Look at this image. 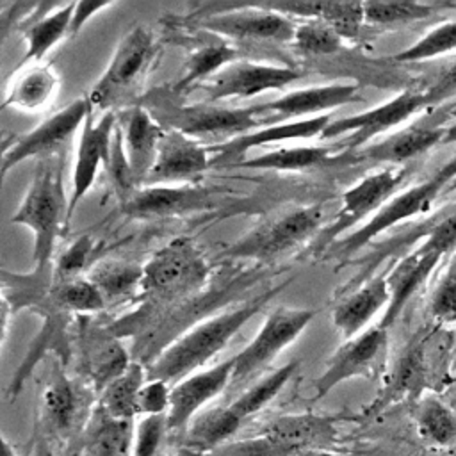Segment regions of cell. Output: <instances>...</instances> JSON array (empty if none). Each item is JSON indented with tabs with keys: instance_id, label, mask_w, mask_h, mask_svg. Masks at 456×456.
<instances>
[{
	"instance_id": "cell-38",
	"label": "cell",
	"mask_w": 456,
	"mask_h": 456,
	"mask_svg": "<svg viewBox=\"0 0 456 456\" xmlns=\"http://www.w3.org/2000/svg\"><path fill=\"white\" fill-rule=\"evenodd\" d=\"M419 435L433 445L456 442V413L436 397H420L411 408Z\"/></svg>"
},
{
	"instance_id": "cell-39",
	"label": "cell",
	"mask_w": 456,
	"mask_h": 456,
	"mask_svg": "<svg viewBox=\"0 0 456 456\" xmlns=\"http://www.w3.org/2000/svg\"><path fill=\"white\" fill-rule=\"evenodd\" d=\"M52 301L57 308L69 314H94L105 306L100 290L82 276L59 280L52 289Z\"/></svg>"
},
{
	"instance_id": "cell-15",
	"label": "cell",
	"mask_w": 456,
	"mask_h": 456,
	"mask_svg": "<svg viewBox=\"0 0 456 456\" xmlns=\"http://www.w3.org/2000/svg\"><path fill=\"white\" fill-rule=\"evenodd\" d=\"M429 337H415L397 356L392 369L385 374L383 387L374 401L365 406L358 420H369L378 417L383 410L403 401H419L426 387L429 385Z\"/></svg>"
},
{
	"instance_id": "cell-29",
	"label": "cell",
	"mask_w": 456,
	"mask_h": 456,
	"mask_svg": "<svg viewBox=\"0 0 456 456\" xmlns=\"http://www.w3.org/2000/svg\"><path fill=\"white\" fill-rule=\"evenodd\" d=\"M82 354L86 376L96 392H102L132 363L126 347L116 338L114 331L105 330H84Z\"/></svg>"
},
{
	"instance_id": "cell-44",
	"label": "cell",
	"mask_w": 456,
	"mask_h": 456,
	"mask_svg": "<svg viewBox=\"0 0 456 456\" xmlns=\"http://www.w3.org/2000/svg\"><path fill=\"white\" fill-rule=\"evenodd\" d=\"M429 315L440 326L456 322V256L431 294Z\"/></svg>"
},
{
	"instance_id": "cell-4",
	"label": "cell",
	"mask_w": 456,
	"mask_h": 456,
	"mask_svg": "<svg viewBox=\"0 0 456 456\" xmlns=\"http://www.w3.org/2000/svg\"><path fill=\"white\" fill-rule=\"evenodd\" d=\"M144 105L151 116L167 130L182 132L192 139L198 137H239L264 126L256 112V105L251 107H219L207 102L198 103H176L167 96L157 93L148 96Z\"/></svg>"
},
{
	"instance_id": "cell-43",
	"label": "cell",
	"mask_w": 456,
	"mask_h": 456,
	"mask_svg": "<svg viewBox=\"0 0 456 456\" xmlns=\"http://www.w3.org/2000/svg\"><path fill=\"white\" fill-rule=\"evenodd\" d=\"M294 454H297L296 449L265 435L264 431L256 436L230 440L228 444L210 452V456H294Z\"/></svg>"
},
{
	"instance_id": "cell-53",
	"label": "cell",
	"mask_w": 456,
	"mask_h": 456,
	"mask_svg": "<svg viewBox=\"0 0 456 456\" xmlns=\"http://www.w3.org/2000/svg\"><path fill=\"white\" fill-rule=\"evenodd\" d=\"M294 456H340L330 449H306V451H299Z\"/></svg>"
},
{
	"instance_id": "cell-17",
	"label": "cell",
	"mask_w": 456,
	"mask_h": 456,
	"mask_svg": "<svg viewBox=\"0 0 456 456\" xmlns=\"http://www.w3.org/2000/svg\"><path fill=\"white\" fill-rule=\"evenodd\" d=\"M360 100L358 84L333 82L294 89L274 102L256 103V112L264 123L271 125L322 116L324 112Z\"/></svg>"
},
{
	"instance_id": "cell-24",
	"label": "cell",
	"mask_w": 456,
	"mask_h": 456,
	"mask_svg": "<svg viewBox=\"0 0 456 456\" xmlns=\"http://www.w3.org/2000/svg\"><path fill=\"white\" fill-rule=\"evenodd\" d=\"M118 114L123 148L137 187H142L157 159L164 126L144 105H130Z\"/></svg>"
},
{
	"instance_id": "cell-49",
	"label": "cell",
	"mask_w": 456,
	"mask_h": 456,
	"mask_svg": "<svg viewBox=\"0 0 456 456\" xmlns=\"http://www.w3.org/2000/svg\"><path fill=\"white\" fill-rule=\"evenodd\" d=\"M454 93H456V61L451 62L440 73V77L426 89L429 105L436 103V102H442V100H445L447 96H451Z\"/></svg>"
},
{
	"instance_id": "cell-8",
	"label": "cell",
	"mask_w": 456,
	"mask_h": 456,
	"mask_svg": "<svg viewBox=\"0 0 456 456\" xmlns=\"http://www.w3.org/2000/svg\"><path fill=\"white\" fill-rule=\"evenodd\" d=\"M314 317L315 312L310 308L276 306L269 312L256 335L235 354L230 387L237 388L267 369L305 331Z\"/></svg>"
},
{
	"instance_id": "cell-23",
	"label": "cell",
	"mask_w": 456,
	"mask_h": 456,
	"mask_svg": "<svg viewBox=\"0 0 456 456\" xmlns=\"http://www.w3.org/2000/svg\"><path fill=\"white\" fill-rule=\"evenodd\" d=\"M445 134V126L436 125H411L408 128H403L378 142L365 144L360 150L342 153L333 159L335 162H346V164H388V166H401L428 150H431L436 144H442Z\"/></svg>"
},
{
	"instance_id": "cell-18",
	"label": "cell",
	"mask_w": 456,
	"mask_h": 456,
	"mask_svg": "<svg viewBox=\"0 0 456 456\" xmlns=\"http://www.w3.org/2000/svg\"><path fill=\"white\" fill-rule=\"evenodd\" d=\"M116 123H118L116 112H105L98 119H94L93 114H89V118L80 128L77 151H75L73 175H71L68 226L80 200L93 187L100 167H107L109 164Z\"/></svg>"
},
{
	"instance_id": "cell-9",
	"label": "cell",
	"mask_w": 456,
	"mask_h": 456,
	"mask_svg": "<svg viewBox=\"0 0 456 456\" xmlns=\"http://www.w3.org/2000/svg\"><path fill=\"white\" fill-rule=\"evenodd\" d=\"M388 353V330L367 328L360 335L342 342L326 360L324 370L312 381V403L321 401L337 385L353 378H376L383 372Z\"/></svg>"
},
{
	"instance_id": "cell-6",
	"label": "cell",
	"mask_w": 456,
	"mask_h": 456,
	"mask_svg": "<svg viewBox=\"0 0 456 456\" xmlns=\"http://www.w3.org/2000/svg\"><path fill=\"white\" fill-rule=\"evenodd\" d=\"M208 264L189 237H176L142 265L141 296L175 301L196 294L208 281Z\"/></svg>"
},
{
	"instance_id": "cell-26",
	"label": "cell",
	"mask_w": 456,
	"mask_h": 456,
	"mask_svg": "<svg viewBox=\"0 0 456 456\" xmlns=\"http://www.w3.org/2000/svg\"><path fill=\"white\" fill-rule=\"evenodd\" d=\"M358 420V415H321V413H292L281 415L267 424L265 435L290 445L292 449H330L337 436L340 420Z\"/></svg>"
},
{
	"instance_id": "cell-54",
	"label": "cell",
	"mask_w": 456,
	"mask_h": 456,
	"mask_svg": "<svg viewBox=\"0 0 456 456\" xmlns=\"http://www.w3.org/2000/svg\"><path fill=\"white\" fill-rule=\"evenodd\" d=\"M447 142H456V121L452 125L445 126V134H444L442 144H447Z\"/></svg>"
},
{
	"instance_id": "cell-2",
	"label": "cell",
	"mask_w": 456,
	"mask_h": 456,
	"mask_svg": "<svg viewBox=\"0 0 456 456\" xmlns=\"http://www.w3.org/2000/svg\"><path fill=\"white\" fill-rule=\"evenodd\" d=\"M62 151L43 157L36 166L32 182L16 208L11 223L23 224L34 233V273L32 278H43L53 255L55 242L68 228L69 196L62 182Z\"/></svg>"
},
{
	"instance_id": "cell-31",
	"label": "cell",
	"mask_w": 456,
	"mask_h": 456,
	"mask_svg": "<svg viewBox=\"0 0 456 456\" xmlns=\"http://www.w3.org/2000/svg\"><path fill=\"white\" fill-rule=\"evenodd\" d=\"M75 4H62L59 7H50L37 18L27 20L21 25V32L27 43V52L23 64L28 61L39 62L57 43H61L66 36H69L71 18H73Z\"/></svg>"
},
{
	"instance_id": "cell-13",
	"label": "cell",
	"mask_w": 456,
	"mask_h": 456,
	"mask_svg": "<svg viewBox=\"0 0 456 456\" xmlns=\"http://www.w3.org/2000/svg\"><path fill=\"white\" fill-rule=\"evenodd\" d=\"M428 94L424 91H403L401 94L394 96L392 100L376 105L365 112L346 116L333 119L326 130L322 132L321 139H335L342 134H347V137L337 144L335 148H344L347 151H354L365 146L372 137L404 123L410 119L415 112L428 107Z\"/></svg>"
},
{
	"instance_id": "cell-40",
	"label": "cell",
	"mask_w": 456,
	"mask_h": 456,
	"mask_svg": "<svg viewBox=\"0 0 456 456\" xmlns=\"http://www.w3.org/2000/svg\"><path fill=\"white\" fill-rule=\"evenodd\" d=\"M438 5L422 2H363L365 23L397 25L433 16Z\"/></svg>"
},
{
	"instance_id": "cell-42",
	"label": "cell",
	"mask_w": 456,
	"mask_h": 456,
	"mask_svg": "<svg viewBox=\"0 0 456 456\" xmlns=\"http://www.w3.org/2000/svg\"><path fill=\"white\" fill-rule=\"evenodd\" d=\"M456 48V20L442 23L429 30L411 46L401 50L392 59L397 62H417L431 57L444 55Z\"/></svg>"
},
{
	"instance_id": "cell-34",
	"label": "cell",
	"mask_w": 456,
	"mask_h": 456,
	"mask_svg": "<svg viewBox=\"0 0 456 456\" xmlns=\"http://www.w3.org/2000/svg\"><path fill=\"white\" fill-rule=\"evenodd\" d=\"M335 146L324 144H301L290 148H280L255 157H248L235 164L233 167L244 169H264V171H305L328 162Z\"/></svg>"
},
{
	"instance_id": "cell-16",
	"label": "cell",
	"mask_w": 456,
	"mask_h": 456,
	"mask_svg": "<svg viewBox=\"0 0 456 456\" xmlns=\"http://www.w3.org/2000/svg\"><path fill=\"white\" fill-rule=\"evenodd\" d=\"M198 25L230 39L276 43L292 41L296 32V25L289 16L271 9L267 4L223 7L221 11L207 14Z\"/></svg>"
},
{
	"instance_id": "cell-47",
	"label": "cell",
	"mask_w": 456,
	"mask_h": 456,
	"mask_svg": "<svg viewBox=\"0 0 456 456\" xmlns=\"http://www.w3.org/2000/svg\"><path fill=\"white\" fill-rule=\"evenodd\" d=\"M422 246L426 249L440 253L442 256L454 251V248H456V205L451 208V212L447 216H444L440 221H436L431 226L426 239L422 240Z\"/></svg>"
},
{
	"instance_id": "cell-12",
	"label": "cell",
	"mask_w": 456,
	"mask_h": 456,
	"mask_svg": "<svg viewBox=\"0 0 456 456\" xmlns=\"http://www.w3.org/2000/svg\"><path fill=\"white\" fill-rule=\"evenodd\" d=\"M93 107L86 98H77L43 119L30 132L5 141L2 153V175L5 176L14 166L30 157H48L61 151V146L86 123Z\"/></svg>"
},
{
	"instance_id": "cell-20",
	"label": "cell",
	"mask_w": 456,
	"mask_h": 456,
	"mask_svg": "<svg viewBox=\"0 0 456 456\" xmlns=\"http://www.w3.org/2000/svg\"><path fill=\"white\" fill-rule=\"evenodd\" d=\"M208 166L210 153L205 144L182 132L164 128L155 164L144 185L198 183Z\"/></svg>"
},
{
	"instance_id": "cell-10",
	"label": "cell",
	"mask_w": 456,
	"mask_h": 456,
	"mask_svg": "<svg viewBox=\"0 0 456 456\" xmlns=\"http://www.w3.org/2000/svg\"><path fill=\"white\" fill-rule=\"evenodd\" d=\"M89 390L75 381L62 367H55L39 399V429L50 442H68L78 429H86L94 408Z\"/></svg>"
},
{
	"instance_id": "cell-51",
	"label": "cell",
	"mask_w": 456,
	"mask_h": 456,
	"mask_svg": "<svg viewBox=\"0 0 456 456\" xmlns=\"http://www.w3.org/2000/svg\"><path fill=\"white\" fill-rule=\"evenodd\" d=\"M30 456H55L52 442L48 438H45L43 435H37L34 438V444H32V449H30Z\"/></svg>"
},
{
	"instance_id": "cell-1",
	"label": "cell",
	"mask_w": 456,
	"mask_h": 456,
	"mask_svg": "<svg viewBox=\"0 0 456 456\" xmlns=\"http://www.w3.org/2000/svg\"><path fill=\"white\" fill-rule=\"evenodd\" d=\"M274 292L276 290H267L249 301L230 306L217 315L205 317L189 326L146 365L148 378L164 379L169 385H175L200 370L228 346L235 333L264 308Z\"/></svg>"
},
{
	"instance_id": "cell-21",
	"label": "cell",
	"mask_w": 456,
	"mask_h": 456,
	"mask_svg": "<svg viewBox=\"0 0 456 456\" xmlns=\"http://www.w3.org/2000/svg\"><path fill=\"white\" fill-rule=\"evenodd\" d=\"M330 114L306 118V119H294V121H283V123H271L264 125L253 132H248L244 135L226 139L219 144H210V164L216 166H235L240 160L246 159V155L258 146L265 144H276L283 141H305L312 137H321L326 126L331 123Z\"/></svg>"
},
{
	"instance_id": "cell-3",
	"label": "cell",
	"mask_w": 456,
	"mask_h": 456,
	"mask_svg": "<svg viewBox=\"0 0 456 456\" xmlns=\"http://www.w3.org/2000/svg\"><path fill=\"white\" fill-rule=\"evenodd\" d=\"M160 55V43L146 25H134L118 43L103 75L91 87L93 110L114 112L134 102Z\"/></svg>"
},
{
	"instance_id": "cell-37",
	"label": "cell",
	"mask_w": 456,
	"mask_h": 456,
	"mask_svg": "<svg viewBox=\"0 0 456 456\" xmlns=\"http://www.w3.org/2000/svg\"><path fill=\"white\" fill-rule=\"evenodd\" d=\"M237 61V50L230 46L224 41L217 43H207L200 48H196L187 61L183 62V73L175 84L173 91H187L189 87H196L201 82L214 77L217 71H221L224 66Z\"/></svg>"
},
{
	"instance_id": "cell-46",
	"label": "cell",
	"mask_w": 456,
	"mask_h": 456,
	"mask_svg": "<svg viewBox=\"0 0 456 456\" xmlns=\"http://www.w3.org/2000/svg\"><path fill=\"white\" fill-rule=\"evenodd\" d=\"M171 388L164 379H150L142 385L139 392V401H137V411L141 417H150V415H167L169 403H171Z\"/></svg>"
},
{
	"instance_id": "cell-35",
	"label": "cell",
	"mask_w": 456,
	"mask_h": 456,
	"mask_svg": "<svg viewBox=\"0 0 456 456\" xmlns=\"http://www.w3.org/2000/svg\"><path fill=\"white\" fill-rule=\"evenodd\" d=\"M296 369L297 362L294 360L274 369L273 372L264 374L260 379L246 387L230 404H226L228 410L240 424H244L249 417L264 410L281 392V388L289 383Z\"/></svg>"
},
{
	"instance_id": "cell-48",
	"label": "cell",
	"mask_w": 456,
	"mask_h": 456,
	"mask_svg": "<svg viewBox=\"0 0 456 456\" xmlns=\"http://www.w3.org/2000/svg\"><path fill=\"white\" fill-rule=\"evenodd\" d=\"M93 249V240L89 235H82L80 239H77L73 242V246H69L57 260L55 264V274L59 280H66V278H75L78 276V273L84 269L87 256L91 255Z\"/></svg>"
},
{
	"instance_id": "cell-56",
	"label": "cell",
	"mask_w": 456,
	"mask_h": 456,
	"mask_svg": "<svg viewBox=\"0 0 456 456\" xmlns=\"http://www.w3.org/2000/svg\"><path fill=\"white\" fill-rule=\"evenodd\" d=\"M454 342H456V340H454ZM454 346H456V344H454Z\"/></svg>"
},
{
	"instance_id": "cell-22",
	"label": "cell",
	"mask_w": 456,
	"mask_h": 456,
	"mask_svg": "<svg viewBox=\"0 0 456 456\" xmlns=\"http://www.w3.org/2000/svg\"><path fill=\"white\" fill-rule=\"evenodd\" d=\"M219 191L196 183L182 185H144L125 203L123 212L134 219H153L187 214L214 205Z\"/></svg>"
},
{
	"instance_id": "cell-28",
	"label": "cell",
	"mask_w": 456,
	"mask_h": 456,
	"mask_svg": "<svg viewBox=\"0 0 456 456\" xmlns=\"http://www.w3.org/2000/svg\"><path fill=\"white\" fill-rule=\"evenodd\" d=\"M390 303L387 273L367 280L362 287L346 296L331 314L333 326L347 340L367 330L370 319Z\"/></svg>"
},
{
	"instance_id": "cell-32",
	"label": "cell",
	"mask_w": 456,
	"mask_h": 456,
	"mask_svg": "<svg viewBox=\"0 0 456 456\" xmlns=\"http://www.w3.org/2000/svg\"><path fill=\"white\" fill-rule=\"evenodd\" d=\"M132 436V420H116L96 404L84 429V454L130 456Z\"/></svg>"
},
{
	"instance_id": "cell-7",
	"label": "cell",
	"mask_w": 456,
	"mask_h": 456,
	"mask_svg": "<svg viewBox=\"0 0 456 456\" xmlns=\"http://www.w3.org/2000/svg\"><path fill=\"white\" fill-rule=\"evenodd\" d=\"M321 205H299L274 212L256 223L223 251L224 258H251L267 262L289 253L321 232Z\"/></svg>"
},
{
	"instance_id": "cell-11",
	"label": "cell",
	"mask_w": 456,
	"mask_h": 456,
	"mask_svg": "<svg viewBox=\"0 0 456 456\" xmlns=\"http://www.w3.org/2000/svg\"><path fill=\"white\" fill-rule=\"evenodd\" d=\"M408 169L403 166H388L378 169L342 194V208L330 226L321 230L315 237V251H328L342 232L353 228L367 216L376 214L406 178Z\"/></svg>"
},
{
	"instance_id": "cell-30",
	"label": "cell",
	"mask_w": 456,
	"mask_h": 456,
	"mask_svg": "<svg viewBox=\"0 0 456 456\" xmlns=\"http://www.w3.org/2000/svg\"><path fill=\"white\" fill-rule=\"evenodd\" d=\"M267 5L285 16L321 20L333 27L344 39H354L365 21L362 2H285Z\"/></svg>"
},
{
	"instance_id": "cell-5",
	"label": "cell",
	"mask_w": 456,
	"mask_h": 456,
	"mask_svg": "<svg viewBox=\"0 0 456 456\" xmlns=\"http://www.w3.org/2000/svg\"><path fill=\"white\" fill-rule=\"evenodd\" d=\"M456 180V157L447 160L442 167L436 169L428 180L392 196L365 224L351 232L347 237L340 239L338 244H333L326 253H335L337 258L353 256L356 251L365 248L383 232L408 221L419 214L429 210L436 198L452 187Z\"/></svg>"
},
{
	"instance_id": "cell-33",
	"label": "cell",
	"mask_w": 456,
	"mask_h": 456,
	"mask_svg": "<svg viewBox=\"0 0 456 456\" xmlns=\"http://www.w3.org/2000/svg\"><path fill=\"white\" fill-rule=\"evenodd\" d=\"M146 381V365H142V362H132L123 374L112 379L100 392L98 406L116 420H132L135 415H139V392Z\"/></svg>"
},
{
	"instance_id": "cell-50",
	"label": "cell",
	"mask_w": 456,
	"mask_h": 456,
	"mask_svg": "<svg viewBox=\"0 0 456 456\" xmlns=\"http://www.w3.org/2000/svg\"><path fill=\"white\" fill-rule=\"evenodd\" d=\"M114 2H78L75 4L73 9V18H71V27H69V36H75L80 32V28L98 12H102L107 7H112Z\"/></svg>"
},
{
	"instance_id": "cell-25",
	"label": "cell",
	"mask_w": 456,
	"mask_h": 456,
	"mask_svg": "<svg viewBox=\"0 0 456 456\" xmlns=\"http://www.w3.org/2000/svg\"><path fill=\"white\" fill-rule=\"evenodd\" d=\"M442 258L444 256L440 253L426 249L422 244H419L387 273L390 303L385 308V314L379 321L381 328L388 330L395 322L406 303L428 281V278L431 276V273L435 271Z\"/></svg>"
},
{
	"instance_id": "cell-19",
	"label": "cell",
	"mask_w": 456,
	"mask_h": 456,
	"mask_svg": "<svg viewBox=\"0 0 456 456\" xmlns=\"http://www.w3.org/2000/svg\"><path fill=\"white\" fill-rule=\"evenodd\" d=\"M233 365L235 356L226 358L214 367L196 370L175 383L171 388V403L166 415L167 429H187L194 417L201 413L212 399L221 395L230 387Z\"/></svg>"
},
{
	"instance_id": "cell-27",
	"label": "cell",
	"mask_w": 456,
	"mask_h": 456,
	"mask_svg": "<svg viewBox=\"0 0 456 456\" xmlns=\"http://www.w3.org/2000/svg\"><path fill=\"white\" fill-rule=\"evenodd\" d=\"M59 75L50 64H21L14 71L2 107H12L21 112L36 114L45 110L59 94Z\"/></svg>"
},
{
	"instance_id": "cell-41",
	"label": "cell",
	"mask_w": 456,
	"mask_h": 456,
	"mask_svg": "<svg viewBox=\"0 0 456 456\" xmlns=\"http://www.w3.org/2000/svg\"><path fill=\"white\" fill-rule=\"evenodd\" d=\"M292 43L306 55H331L344 46V37L321 20H306L296 27Z\"/></svg>"
},
{
	"instance_id": "cell-55",
	"label": "cell",
	"mask_w": 456,
	"mask_h": 456,
	"mask_svg": "<svg viewBox=\"0 0 456 456\" xmlns=\"http://www.w3.org/2000/svg\"><path fill=\"white\" fill-rule=\"evenodd\" d=\"M2 456H20L14 445L7 438H2Z\"/></svg>"
},
{
	"instance_id": "cell-36",
	"label": "cell",
	"mask_w": 456,
	"mask_h": 456,
	"mask_svg": "<svg viewBox=\"0 0 456 456\" xmlns=\"http://www.w3.org/2000/svg\"><path fill=\"white\" fill-rule=\"evenodd\" d=\"M107 301H119L141 289L142 267L125 260H100L86 276Z\"/></svg>"
},
{
	"instance_id": "cell-14",
	"label": "cell",
	"mask_w": 456,
	"mask_h": 456,
	"mask_svg": "<svg viewBox=\"0 0 456 456\" xmlns=\"http://www.w3.org/2000/svg\"><path fill=\"white\" fill-rule=\"evenodd\" d=\"M305 73L290 66L233 61L208 80L196 86L203 91L201 102L216 103L232 98H253L265 91H278L299 80Z\"/></svg>"
},
{
	"instance_id": "cell-45",
	"label": "cell",
	"mask_w": 456,
	"mask_h": 456,
	"mask_svg": "<svg viewBox=\"0 0 456 456\" xmlns=\"http://www.w3.org/2000/svg\"><path fill=\"white\" fill-rule=\"evenodd\" d=\"M167 431L166 415L141 417L134 428L130 456H157Z\"/></svg>"
},
{
	"instance_id": "cell-52",
	"label": "cell",
	"mask_w": 456,
	"mask_h": 456,
	"mask_svg": "<svg viewBox=\"0 0 456 456\" xmlns=\"http://www.w3.org/2000/svg\"><path fill=\"white\" fill-rule=\"evenodd\" d=\"M166 456H207V454L201 452V451H198V449H192V447H189V445H180V447H176L175 451H171V452L166 454Z\"/></svg>"
}]
</instances>
